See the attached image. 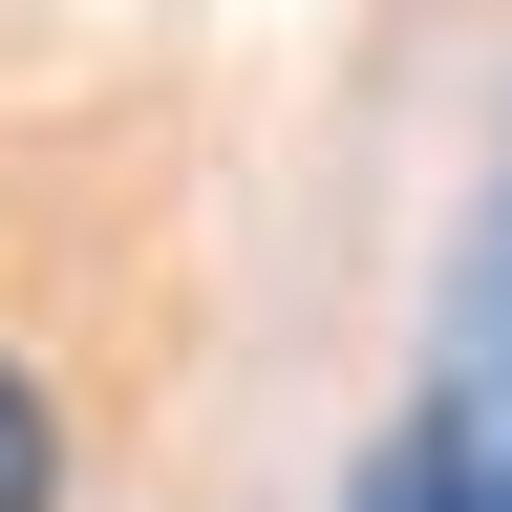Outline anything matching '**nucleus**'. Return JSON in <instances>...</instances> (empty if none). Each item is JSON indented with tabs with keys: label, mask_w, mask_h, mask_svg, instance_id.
<instances>
[{
	"label": "nucleus",
	"mask_w": 512,
	"mask_h": 512,
	"mask_svg": "<svg viewBox=\"0 0 512 512\" xmlns=\"http://www.w3.org/2000/svg\"><path fill=\"white\" fill-rule=\"evenodd\" d=\"M64 491V406H43V363H0V512H43Z\"/></svg>",
	"instance_id": "1"
},
{
	"label": "nucleus",
	"mask_w": 512,
	"mask_h": 512,
	"mask_svg": "<svg viewBox=\"0 0 512 512\" xmlns=\"http://www.w3.org/2000/svg\"><path fill=\"white\" fill-rule=\"evenodd\" d=\"M491 448H512V363H491Z\"/></svg>",
	"instance_id": "2"
}]
</instances>
